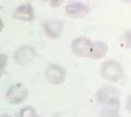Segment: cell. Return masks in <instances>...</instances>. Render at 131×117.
I'll return each mask as SVG.
<instances>
[{"instance_id":"cell-1","label":"cell","mask_w":131,"mask_h":117,"mask_svg":"<svg viewBox=\"0 0 131 117\" xmlns=\"http://www.w3.org/2000/svg\"><path fill=\"white\" fill-rule=\"evenodd\" d=\"M120 91L113 86H104L96 92V102L102 107L118 110L120 108Z\"/></svg>"},{"instance_id":"cell-2","label":"cell","mask_w":131,"mask_h":117,"mask_svg":"<svg viewBox=\"0 0 131 117\" xmlns=\"http://www.w3.org/2000/svg\"><path fill=\"white\" fill-rule=\"evenodd\" d=\"M100 75L106 81L119 82L124 79L125 68L120 61L115 59H109L102 63L100 68Z\"/></svg>"},{"instance_id":"cell-3","label":"cell","mask_w":131,"mask_h":117,"mask_svg":"<svg viewBox=\"0 0 131 117\" xmlns=\"http://www.w3.org/2000/svg\"><path fill=\"white\" fill-rule=\"evenodd\" d=\"M72 54L80 58H91L93 51V41L86 36H79L71 42Z\"/></svg>"},{"instance_id":"cell-4","label":"cell","mask_w":131,"mask_h":117,"mask_svg":"<svg viewBox=\"0 0 131 117\" xmlns=\"http://www.w3.org/2000/svg\"><path fill=\"white\" fill-rule=\"evenodd\" d=\"M36 56H37V53L34 46L30 44H23L16 48L13 53V60L18 66L24 67L33 62Z\"/></svg>"},{"instance_id":"cell-5","label":"cell","mask_w":131,"mask_h":117,"mask_svg":"<svg viewBox=\"0 0 131 117\" xmlns=\"http://www.w3.org/2000/svg\"><path fill=\"white\" fill-rule=\"evenodd\" d=\"M28 98V89L22 83H15L8 88L6 92V100L12 105L24 103Z\"/></svg>"},{"instance_id":"cell-6","label":"cell","mask_w":131,"mask_h":117,"mask_svg":"<svg viewBox=\"0 0 131 117\" xmlns=\"http://www.w3.org/2000/svg\"><path fill=\"white\" fill-rule=\"evenodd\" d=\"M45 79L54 86H60L67 79V70L58 63H49L44 71Z\"/></svg>"},{"instance_id":"cell-7","label":"cell","mask_w":131,"mask_h":117,"mask_svg":"<svg viewBox=\"0 0 131 117\" xmlns=\"http://www.w3.org/2000/svg\"><path fill=\"white\" fill-rule=\"evenodd\" d=\"M42 29L45 35L50 39H58L61 37L64 30V23L61 20L50 19L42 22Z\"/></svg>"},{"instance_id":"cell-8","label":"cell","mask_w":131,"mask_h":117,"mask_svg":"<svg viewBox=\"0 0 131 117\" xmlns=\"http://www.w3.org/2000/svg\"><path fill=\"white\" fill-rule=\"evenodd\" d=\"M66 14L72 19H82L90 13V7L81 1H72L66 6Z\"/></svg>"},{"instance_id":"cell-9","label":"cell","mask_w":131,"mask_h":117,"mask_svg":"<svg viewBox=\"0 0 131 117\" xmlns=\"http://www.w3.org/2000/svg\"><path fill=\"white\" fill-rule=\"evenodd\" d=\"M13 19L22 22H32L35 18V11L31 3H23V5L15 8L13 13H12Z\"/></svg>"},{"instance_id":"cell-10","label":"cell","mask_w":131,"mask_h":117,"mask_svg":"<svg viewBox=\"0 0 131 117\" xmlns=\"http://www.w3.org/2000/svg\"><path fill=\"white\" fill-rule=\"evenodd\" d=\"M109 50L108 45L102 41H93V51L91 55L92 59H102L107 55Z\"/></svg>"},{"instance_id":"cell-11","label":"cell","mask_w":131,"mask_h":117,"mask_svg":"<svg viewBox=\"0 0 131 117\" xmlns=\"http://www.w3.org/2000/svg\"><path fill=\"white\" fill-rule=\"evenodd\" d=\"M100 117H121L118 110H113V108L102 107L100 111Z\"/></svg>"},{"instance_id":"cell-12","label":"cell","mask_w":131,"mask_h":117,"mask_svg":"<svg viewBox=\"0 0 131 117\" xmlns=\"http://www.w3.org/2000/svg\"><path fill=\"white\" fill-rule=\"evenodd\" d=\"M19 117H39V116L32 106H25L20 111Z\"/></svg>"},{"instance_id":"cell-13","label":"cell","mask_w":131,"mask_h":117,"mask_svg":"<svg viewBox=\"0 0 131 117\" xmlns=\"http://www.w3.org/2000/svg\"><path fill=\"white\" fill-rule=\"evenodd\" d=\"M8 62H9V57H8L7 54L0 53V78L3 76L6 71V68L8 66Z\"/></svg>"},{"instance_id":"cell-14","label":"cell","mask_w":131,"mask_h":117,"mask_svg":"<svg viewBox=\"0 0 131 117\" xmlns=\"http://www.w3.org/2000/svg\"><path fill=\"white\" fill-rule=\"evenodd\" d=\"M63 0H49V6L51 8H58L61 6V3H62Z\"/></svg>"},{"instance_id":"cell-15","label":"cell","mask_w":131,"mask_h":117,"mask_svg":"<svg viewBox=\"0 0 131 117\" xmlns=\"http://www.w3.org/2000/svg\"><path fill=\"white\" fill-rule=\"evenodd\" d=\"M3 29H5V23H3V20L0 17V33L3 31Z\"/></svg>"},{"instance_id":"cell-16","label":"cell","mask_w":131,"mask_h":117,"mask_svg":"<svg viewBox=\"0 0 131 117\" xmlns=\"http://www.w3.org/2000/svg\"><path fill=\"white\" fill-rule=\"evenodd\" d=\"M0 117H12V116L9 115V114H1V115H0Z\"/></svg>"},{"instance_id":"cell-17","label":"cell","mask_w":131,"mask_h":117,"mask_svg":"<svg viewBox=\"0 0 131 117\" xmlns=\"http://www.w3.org/2000/svg\"><path fill=\"white\" fill-rule=\"evenodd\" d=\"M42 1H44V2H48L49 0H42Z\"/></svg>"}]
</instances>
